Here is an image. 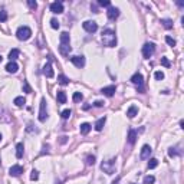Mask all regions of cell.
I'll list each match as a JSON object with an SVG mask.
<instances>
[{"instance_id": "6da1fadb", "label": "cell", "mask_w": 184, "mask_h": 184, "mask_svg": "<svg viewBox=\"0 0 184 184\" xmlns=\"http://www.w3.org/2000/svg\"><path fill=\"white\" fill-rule=\"evenodd\" d=\"M101 39H102L104 46H107V48H114L117 45V35L112 29H105L102 32Z\"/></svg>"}, {"instance_id": "7a4b0ae2", "label": "cell", "mask_w": 184, "mask_h": 184, "mask_svg": "<svg viewBox=\"0 0 184 184\" xmlns=\"http://www.w3.org/2000/svg\"><path fill=\"white\" fill-rule=\"evenodd\" d=\"M115 162H117V158H109L107 161H104L102 164H101V168L104 170V173L109 174V175L117 173V165H115Z\"/></svg>"}, {"instance_id": "3957f363", "label": "cell", "mask_w": 184, "mask_h": 184, "mask_svg": "<svg viewBox=\"0 0 184 184\" xmlns=\"http://www.w3.org/2000/svg\"><path fill=\"white\" fill-rule=\"evenodd\" d=\"M16 36L19 40H27L32 36V30H30V27H27V26H20L17 29Z\"/></svg>"}, {"instance_id": "277c9868", "label": "cell", "mask_w": 184, "mask_h": 184, "mask_svg": "<svg viewBox=\"0 0 184 184\" xmlns=\"http://www.w3.org/2000/svg\"><path fill=\"white\" fill-rule=\"evenodd\" d=\"M48 119V108H46V99H40V108H39V121L45 122Z\"/></svg>"}, {"instance_id": "5b68a950", "label": "cell", "mask_w": 184, "mask_h": 184, "mask_svg": "<svg viewBox=\"0 0 184 184\" xmlns=\"http://www.w3.org/2000/svg\"><path fill=\"white\" fill-rule=\"evenodd\" d=\"M154 52H155V45L154 43H145L142 46V56L145 59H150L154 55Z\"/></svg>"}, {"instance_id": "8992f818", "label": "cell", "mask_w": 184, "mask_h": 184, "mask_svg": "<svg viewBox=\"0 0 184 184\" xmlns=\"http://www.w3.org/2000/svg\"><path fill=\"white\" fill-rule=\"evenodd\" d=\"M82 27H83L88 33H95L98 30V25H97V22H94V20H85V22L82 23Z\"/></svg>"}, {"instance_id": "52a82bcc", "label": "cell", "mask_w": 184, "mask_h": 184, "mask_svg": "<svg viewBox=\"0 0 184 184\" xmlns=\"http://www.w3.org/2000/svg\"><path fill=\"white\" fill-rule=\"evenodd\" d=\"M131 82L135 85V87L140 88V91H142V85H144V78H142V75H141L140 72H137V73H134V75L131 76Z\"/></svg>"}, {"instance_id": "ba28073f", "label": "cell", "mask_w": 184, "mask_h": 184, "mask_svg": "<svg viewBox=\"0 0 184 184\" xmlns=\"http://www.w3.org/2000/svg\"><path fill=\"white\" fill-rule=\"evenodd\" d=\"M50 12L55 13V15L63 13V3H62V2H53V3L50 5Z\"/></svg>"}, {"instance_id": "9c48e42d", "label": "cell", "mask_w": 184, "mask_h": 184, "mask_svg": "<svg viewBox=\"0 0 184 184\" xmlns=\"http://www.w3.org/2000/svg\"><path fill=\"white\" fill-rule=\"evenodd\" d=\"M107 16H108L109 20H115L119 16V9L118 7H114V6H109L108 10H107Z\"/></svg>"}, {"instance_id": "30bf717a", "label": "cell", "mask_w": 184, "mask_h": 184, "mask_svg": "<svg viewBox=\"0 0 184 184\" xmlns=\"http://www.w3.org/2000/svg\"><path fill=\"white\" fill-rule=\"evenodd\" d=\"M22 173H23V167L19 165V164H15V165H12L9 168V174H10L12 177H17V175H20Z\"/></svg>"}, {"instance_id": "8fae6325", "label": "cell", "mask_w": 184, "mask_h": 184, "mask_svg": "<svg viewBox=\"0 0 184 184\" xmlns=\"http://www.w3.org/2000/svg\"><path fill=\"white\" fill-rule=\"evenodd\" d=\"M70 62H72L76 68H83V66H85V58H83L82 55L81 56H72V58H70Z\"/></svg>"}, {"instance_id": "7c38bea8", "label": "cell", "mask_w": 184, "mask_h": 184, "mask_svg": "<svg viewBox=\"0 0 184 184\" xmlns=\"http://www.w3.org/2000/svg\"><path fill=\"white\" fill-rule=\"evenodd\" d=\"M115 91H117V88H115V85H109V87L102 88V89H101V94H104L105 97L111 98V97H114Z\"/></svg>"}, {"instance_id": "4fadbf2b", "label": "cell", "mask_w": 184, "mask_h": 184, "mask_svg": "<svg viewBox=\"0 0 184 184\" xmlns=\"http://www.w3.org/2000/svg\"><path fill=\"white\" fill-rule=\"evenodd\" d=\"M151 147L150 145H144L142 148H141V154H140V158L141 160H147V158H150V155H151Z\"/></svg>"}, {"instance_id": "5bb4252c", "label": "cell", "mask_w": 184, "mask_h": 184, "mask_svg": "<svg viewBox=\"0 0 184 184\" xmlns=\"http://www.w3.org/2000/svg\"><path fill=\"white\" fill-rule=\"evenodd\" d=\"M43 75L46 78H53V69H52V65H50V62H48L46 65L43 66Z\"/></svg>"}, {"instance_id": "9a60e30c", "label": "cell", "mask_w": 184, "mask_h": 184, "mask_svg": "<svg viewBox=\"0 0 184 184\" xmlns=\"http://www.w3.org/2000/svg\"><path fill=\"white\" fill-rule=\"evenodd\" d=\"M6 70H7L9 73H16L17 70H19V65H17L16 62H9V63L6 65Z\"/></svg>"}, {"instance_id": "2e32d148", "label": "cell", "mask_w": 184, "mask_h": 184, "mask_svg": "<svg viewBox=\"0 0 184 184\" xmlns=\"http://www.w3.org/2000/svg\"><path fill=\"white\" fill-rule=\"evenodd\" d=\"M60 45H69V40H70V36L68 32H62L60 33Z\"/></svg>"}, {"instance_id": "e0dca14e", "label": "cell", "mask_w": 184, "mask_h": 184, "mask_svg": "<svg viewBox=\"0 0 184 184\" xmlns=\"http://www.w3.org/2000/svg\"><path fill=\"white\" fill-rule=\"evenodd\" d=\"M91 124H88V122H83V124H81V127H79V131H81L82 135H87L88 132L91 131Z\"/></svg>"}, {"instance_id": "ac0fdd59", "label": "cell", "mask_w": 184, "mask_h": 184, "mask_svg": "<svg viewBox=\"0 0 184 184\" xmlns=\"http://www.w3.org/2000/svg\"><path fill=\"white\" fill-rule=\"evenodd\" d=\"M23 154H25V145H23L22 142H19L16 145V157L17 158H22Z\"/></svg>"}, {"instance_id": "d6986e66", "label": "cell", "mask_w": 184, "mask_h": 184, "mask_svg": "<svg viewBox=\"0 0 184 184\" xmlns=\"http://www.w3.org/2000/svg\"><path fill=\"white\" fill-rule=\"evenodd\" d=\"M19 55H20L19 49H12L10 52H9V59H10V62H15L19 58Z\"/></svg>"}, {"instance_id": "ffe728a7", "label": "cell", "mask_w": 184, "mask_h": 184, "mask_svg": "<svg viewBox=\"0 0 184 184\" xmlns=\"http://www.w3.org/2000/svg\"><path fill=\"white\" fill-rule=\"evenodd\" d=\"M135 141H137V131L130 130V132H128V142L132 145V144H135Z\"/></svg>"}, {"instance_id": "44dd1931", "label": "cell", "mask_w": 184, "mask_h": 184, "mask_svg": "<svg viewBox=\"0 0 184 184\" xmlns=\"http://www.w3.org/2000/svg\"><path fill=\"white\" fill-rule=\"evenodd\" d=\"M137 112H138V108H137L135 105H131L130 108H128V111H127V117L128 118H134L137 115Z\"/></svg>"}, {"instance_id": "7402d4cb", "label": "cell", "mask_w": 184, "mask_h": 184, "mask_svg": "<svg viewBox=\"0 0 184 184\" xmlns=\"http://www.w3.org/2000/svg\"><path fill=\"white\" fill-rule=\"evenodd\" d=\"M105 121H107V118L105 117H102V118H99L95 122V130L97 131H102V128H104V125H105Z\"/></svg>"}, {"instance_id": "603a6c76", "label": "cell", "mask_w": 184, "mask_h": 184, "mask_svg": "<svg viewBox=\"0 0 184 184\" xmlns=\"http://www.w3.org/2000/svg\"><path fill=\"white\" fill-rule=\"evenodd\" d=\"M5 111H6L5 108H0V122H9V121L12 119L10 115H9V112H7V114H5V115H2Z\"/></svg>"}, {"instance_id": "cb8c5ba5", "label": "cell", "mask_w": 184, "mask_h": 184, "mask_svg": "<svg viewBox=\"0 0 184 184\" xmlns=\"http://www.w3.org/2000/svg\"><path fill=\"white\" fill-rule=\"evenodd\" d=\"M59 52H60V55L68 56L69 52H70V46H69V45H60V46H59Z\"/></svg>"}, {"instance_id": "d4e9b609", "label": "cell", "mask_w": 184, "mask_h": 184, "mask_svg": "<svg viewBox=\"0 0 184 184\" xmlns=\"http://www.w3.org/2000/svg\"><path fill=\"white\" fill-rule=\"evenodd\" d=\"M56 99H58V102L59 104H65L66 102V94L63 91H58V94H56Z\"/></svg>"}, {"instance_id": "484cf974", "label": "cell", "mask_w": 184, "mask_h": 184, "mask_svg": "<svg viewBox=\"0 0 184 184\" xmlns=\"http://www.w3.org/2000/svg\"><path fill=\"white\" fill-rule=\"evenodd\" d=\"M13 102H15V105H16V107H19V108H20V107H23V105L26 104V99H25L23 97H16Z\"/></svg>"}, {"instance_id": "4316f807", "label": "cell", "mask_w": 184, "mask_h": 184, "mask_svg": "<svg viewBox=\"0 0 184 184\" xmlns=\"http://www.w3.org/2000/svg\"><path fill=\"white\" fill-rule=\"evenodd\" d=\"M161 25L165 29H173V20L171 19H161Z\"/></svg>"}, {"instance_id": "83f0119b", "label": "cell", "mask_w": 184, "mask_h": 184, "mask_svg": "<svg viewBox=\"0 0 184 184\" xmlns=\"http://www.w3.org/2000/svg\"><path fill=\"white\" fill-rule=\"evenodd\" d=\"M58 81H59L60 85H68V83H69V78L65 75H59L58 76Z\"/></svg>"}, {"instance_id": "f1b7e54d", "label": "cell", "mask_w": 184, "mask_h": 184, "mask_svg": "<svg viewBox=\"0 0 184 184\" xmlns=\"http://www.w3.org/2000/svg\"><path fill=\"white\" fill-rule=\"evenodd\" d=\"M72 99H73V102H79V101L83 99V95H82L81 92H75V94H73V97H72Z\"/></svg>"}, {"instance_id": "f546056e", "label": "cell", "mask_w": 184, "mask_h": 184, "mask_svg": "<svg viewBox=\"0 0 184 184\" xmlns=\"http://www.w3.org/2000/svg\"><path fill=\"white\" fill-rule=\"evenodd\" d=\"M154 181H155V177L154 175H147V177H144V184H154Z\"/></svg>"}, {"instance_id": "4dcf8cb0", "label": "cell", "mask_w": 184, "mask_h": 184, "mask_svg": "<svg viewBox=\"0 0 184 184\" xmlns=\"http://www.w3.org/2000/svg\"><path fill=\"white\" fill-rule=\"evenodd\" d=\"M158 165V160L157 158H151L150 162H148V168H155Z\"/></svg>"}, {"instance_id": "1f68e13d", "label": "cell", "mask_w": 184, "mask_h": 184, "mask_svg": "<svg viewBox=\"0 0 184 184\" xmlns=\"http://www.w3.org/2000/svg\"><path fill=\"white\" fill-rule=\"evenodd\" d=\"M98 5L102 6V7H109V6H111V2H109V0H99Z\"/></svg>"}, {"instance_id": "d6a6232c", "label": "cell", "mask_w": 184, "mask_h": 184, "mask_svg": "<svg viewBox=\"0 0 184 184\" xmlns=\"http://www.w3.org/2000/svg\"><path fill=\"white\" fill-rule=\"evenodd\" d=\"M154 78H155L157 81H161V79H164V73H162L161 70H157V72L154 73Z\"/></svg>"}, {"instance_id": "836d02e7", "label": "cell", "mask_w": 184, "mask_h": 184, "mask_svg": "<svg viewBox=\"0 0 184 184\" xmlns=\"http://www.w3.org/2000/svg\"><path fill=\"white\" fill-rule=\"evenodd\" d=\"M38 179H39V173L36 170H33L32 173H30V180H32V181H36Z\"/></svg>"}, {"instance_id": "e575fe53", "label": "cell", "mask_w": 184, "mask_h": 184, "mask_svg": "<svg viewBox=\"0 0 184 184\" xmlns=\"http://www.w3.org/2000/svg\"><path fill=\"white\" fill-rule=\"evenodd\" d=\"M50 26L52 29H59V22L56 19H50Z\"/></svg>"}, {"instance_id": "d590c367", "label": "cell", "mask_w": 184, "mask_h": 184, "mask_svg": "<svg viewBox=\"0 0 184 184\" xmlns=\"http://www.w3.org/2000/svg\"><path fill=\"white\" fill-rule=\"evenodd\" d=\"M27 6H29L30 9H33V10H35V9L38 7V3H36L35 0H27Z\"/></svg>"}, {"instance_id": "8d00e7d4", "label": "cell", "mask_w": 184, "mask_h": 184, "mask_svg": "<svg viewBox=\"0 0 184 184\" xmlns=\"http://www.w3.org/2000/svg\"><path fill=\"white\" fill-rule=\"evenodd\" d=\"M87 164H88V165H94V164H95V157H94V155H88V157H87Z\"/></svg>"}, {"instance_id": "74e56055", "label": "cell", "mask_w": 184, "mask_h": 184, "mask_svg": "<svg viewBox=\"0 0 184 184\" xmlns=\"http://www.w3.org/2000/svg\"><path fill=\"white\" fill-rule=\"evenodd\" d=\"M70 114H72V112H70V109H65V111H62V118L68 119L70 117Z\"/></svg>"}, {"instance_id": "f35d334b", "label": "cell", "mask_w": 184, "mask_h": 184, "mask_svg": "<svg viewBox=\"0 0 184 184\" xmlns=\"http://www.w3.org/2000/svg\"><path fill=\"white\" fill-rule=\"evenodd\" d=\"M23 91L26 92V94H30V92H32V88L27 85V82H26V81L23 82Z\"/></svg>"}, {"instance_id": "ab89813d", "label": "cell", "mask_w": 184, "mask_h": 184, "mask_svg": "<svg viewBox=\"0 0 184 184\" xmlns=\"http://www.w3.org/2000/svg\"><path fill=\"white\" fill-rule=\"evenodd\" d=\"M165 42H167L170 46H175V40L173 38H170V36H165Z\"/></svg>"}, {"instance_id": "60d3db41", "label": "cell", "mask_w": 184, "mask_h": 184, "mask_svg": "<svg viewBox=\"0 0 184 184\" xmlns=\"http://www.w3.org/2000/svg\"><path fill=\"white\" fill-rule=\"evenodd\" d=\"M161 65L165 66V68H170V65H171V63H170V60H168L167 58H161Z\"/></svg>"}, {"instance_id": "b9f144b4", "label": "cell", "mask_w": 184, "mask_h": 184, "mask_svg": "<svg viewBox=\"0 0 184 184\" xmlns=\"http://www.w3.org/2000/svg\"><path fill=\"white\" fill-rule=\"evenodd\" d=\"M7 20V13L6 12H0V22H6Z\"/></svg>"}, {"instance_id": "7bdbcfd3", "label": "cell", "mask_w": 184, "mask_h": 184, "mask_svg": "<svg viewBox=\"0 0 184 184\" xmlns=\"http://www.w3.org/2000/svg\"><path fill=\"white\" fill-rule=\"evenodd\" d=\"M168 155H170V157H175V155H177L175 148H170V150H168Z\"/></svg>"}, {"instance_id": "ee69618b", "label": "cell", "mask_w": 184, "mask_h": 184, "mask_svg": "<svg viewBox=\"0 0 184 184\" xmlns=\"http://www.w3.org/2000/svg\"><path fill=\"white\" fill-rule=\"evenodd\" d=\"M94 105H95L97 108H101V107H104V102H102V101H95V102H94Z\"/></svg>"}, {"instance_id": "f6af8a7d", "label": "cell", "mask_w": 184, "mask_h": 184, "mask_svg": "<svg viewBox=\"0 0 184 184\" xmlns=\"http://www.w3.org/2000/svg\"><path fill=\"white\" fill-rule=\"evenodd\" d=\"M177 5H179L180 7H184V3H183V2H177Z\"/></svg>"}, {"instance_id": "bcb514c9", "label": "cell", "mask_w": 184, "mask_h": 184, "mask_svg": "<svg viewBox=\"0 0 184 184\" xmlns=\"http://www.w3.org/2000/svg\"><path fill=\"white\" fill-rule=\"evenodd\" d=\"M60 142L63 144V142H66V137H62V140H60Z\"/></svg>"}, {"instance_id": "7dc6e473", "label": "cell", "mask_w": 184, "mask_h": 184, "mask_svg": "<svg viewBox=\"0 0 184 184\" xmlns=\"http://www.w3.org/2000/svg\"><path fill=\"white\" fill-rule=\"evenodd\" d=\"M118 181H119V177H118V179H117V180H115L114 183H111V184H118Z\"/></svg>"}, {"instance_id": "c3c4849f", "label": "cell", "mask_w": 184, "mask_h": 184, "mask_svg": "<svg viewBox=\"0 0 184 184\" xmlns=\"http://www.w3.org/2000/svg\"><path fill=\"white\" fill-rule=\"evenodd\" d=\"M2 138H3V137H2V134H0V141H2Z\"/></svg>"}, {"instance_id": "681fc988", "label": "cell", "mask_w": 184, "mask_h": 184, "mask_svg": "<svg viewBox=\"0 0 184 184\" xmlns=\"http://www.w3.org/2000/svg\"><path fill=\"white\" fill-rule=\"evenodd\" d=\"M2 59H3V58H2V56H0V62H2Z\"/></svg>"}, {"instance_id": "f907efd6", "label": "cell", "mask_w": 184, "mask_h": 184, "mask_svg": "<svg viewBox=\"0 0 184 184\" xmlns=\"http://www.w3.org/2000/svg\"><path fill=\"white\" fill-rule=\"evenodd\" d=\"M132 184H134V183H132Z\"/></svg>"}]
</instances>
